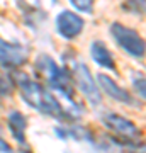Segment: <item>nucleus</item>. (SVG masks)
<instances>
[{"instance_id":"1","label":"nucleus","mask_w":146,"mask_h":153,"mask_svg":"<svg viewBox=\"0 0 146 153\" xmlns=\"http://www.w3.org/2000/svg\"><path fill=\"white\" fill-rule=\"evenodd\" d=\"M19 88H21L22 99L31 107L38 109L39 112H43L46 116H51L54 119H68V114L63 109V105L60 104V100L48 88H44L39 82L29 78L27 75H22L19 78Z\"/></svg>"},{"instance_id":"2","label":"nucleus","mask_w":146,"mask_h":153,"mask_svg":"<svg viewBox=\"0 0 146 153\" xmlns=\"http://www.w3.org/2000/svg\"><path fill=\"white\" fill-rule=\"evenodd\" d=\"M38 70L48 78L49 85L56 88L60 94H63L68 100H75V82H73V75L66 68L56 65V61L49 56L43 55L36 63Z\"/></svg>"},{"instance_id":"3","label":"nucleus","mask_w":146,"mask_h":153,"mask_svg":"<svg viewBox=\"0 0 146 153\" xmlns=\"http://www.w3.org/2000/svg\"><path fill=\"white\" fill-rule=\"evenodd\" d=\"M110 34H112L116 44L122 48L129 56L139 60L146 55V41L141 38V34L133 27H127L121 22L110 24Z\"/></svg>"},{"instance_id":"4","label":"nucleus","mask_w":146,"mask_h":153,"mask_svg":"<svg viewBox=\"0 0 146 153\" xmlns=\"http://www.w3.org/2000/svg\"><path fill=\"white\" fill-rule=\"evenodd\" d=\"M102 123L116 136H121V140H124V145L138 146V143L141 140V129L133 121L126 119V117H122L119 114H112L110 112V114H105L102 117Z\"/></svg>"},{"instance_id":"5","label":"nucleus","mask_w":146,"mask_h":153,"mask_svg":"<svg viewBox=\"0 0 146 153\" xmlns=\"http://www.w3.org/2000/svg\"><path fill=\"white\" fill-rule=\"evenodd\" d=\"M73 76H75V82L78 85V88L82 90V94L85 95V99L90 102L92 105H99L102 102V92L99 83L93 80L92 73L88 70V66L85 63H76L73 68Z\"/></svg>"},{"instance_id":"6","label":"nucleus","mask_w":146,"mask_h":153,"mask_svg":"<svg viewBox=\"0 0 146 153\" xmlns=\"http://www.w3.org/2000/svg\"><path fill=\"white\" fill-rule=\"evenodd\" d=\"M29 58V49L22 44L9 43L0 38V65L7 68H19Z\"/></svg>"},{"instance_id":"7","label":"nucleus","mask_w":146,"mask_h":153,"mask_svg":"<svg viewBox=\"0 0 146 153\" xmlns=\"http://www.w3.org/2000/svg\"><path fill=\"white\" fill-rule=\"evenodd\" d=\"M85 27V21L82 19L76 12L71 10H61L56 17V29L58 34L65 39H75L80 36Z\"/></svg>"},{"instance_id":"8","label":"nucleus","mask_w":146,"mask_h":153,"mask_svg":"<svg viewBox=\"0 0 146 153\" xmlns=\"http://www.w3.org/2000/svg\"><path fill=\"white\" fill-rule=\"evenodd\" d=\"M97 83L100 90H104L105 95H109L110 99L117 100L121 104H126V105H138V102L134 100V97L131 95L126 88H122L121 85H117V82L114 80L112 76L105 75V73H99L97 75Z\"/></svg>"},{"instance_id":"9","label":"nucleus","mask_w":146,"mask_h":153,"mask_svg":"<svg viewBox=\"0 0 146 153\" xmlns=\"http://www.w3.org/2000/svg\"><path fill=\"white\" fill-rule=\"evenodd\" d=\"M90 55H92V60L97 63L99 66H102L105 70L110 71H117V65H116V60H114L110 49L102 43V41H93L92 46H90Z\"/></svg>"},{"instance_id":"10","label":"nucleus","mask_w":146,"mask_h":153,"mask_svg":"<svg viewBox=\"0 0 146 153\" xmlns=\"http://www.w3.org/2000/svg\"><path fill=\"white\" fill-rule=\"evenodd\" d=\"M7 128L10 131L12 138L19 143L26 141V128H27V119L26 116L19 112V111H12L7 116Z\"/></svg>"},{"instance_id":"11","label":"nucleus","mask_w":146,"mask_h":153,"mask_svg":"<svg viewBox=\"0 0 146 153\" xmlns=\"http://www.w3.org/2000/svg\"><path fill=\"white\" fill-rule=\"evenodd\" d=\"M126 10H131L139 16H146V0H127L122 5Z\"/></svg>"},{"instance_id":"12","label":"nucleus","mask_w":146,"mask_h":153,"mask_svg":"<svg viewBox=\"0 0 146 153\" xmlns=\"http://www.w3.org/2000/svg\"><path fill=\"white\" fill-rule=\"evenodd\" d=\"M70 2L76 10L85 12V14H92L93 12V2L95 0H70Z\"/></svg>"},{"instance_id":"13","label":"nucleus","mask_w":146,"mask_h":153,"mask_svg":"<svg viewBox=\"0 0 146 153\" xmlns=\"http://www.w3.org/2000/svg\"><path fill=\"white\" fill-rule=\"evenodd\" d=\"M133 87L138 92L143 100H146V76H134L133 78Z\"/></svg>"},{"instance_id":"14","label":"nucleus","mask_w":146,"mask_h":153,"mask_svg":"<svg viewBox=\"0 0 146 153\" xmlns=\"http://www.w3.org/2000/svg\"><path fill=\"white\" fill-rule=\"evenodd\" d=\"M10 92H12V85H10V82L0 76V95H9Z\"/></svg>"},{"instance_id":"15","label":"nucleus","mask_w":146,"mask_h":153,"mask_svg":"<svg viewBox=\"0 0 146 153\" xmlns=\"http://www.w3.org/2000/svg\"><path fill=\"white\" fill-rule=\"evenodd\" d=\"M9 152H12V146L5 141V140L0 138V153H9Z\"/></svg>"}]
</instances>
